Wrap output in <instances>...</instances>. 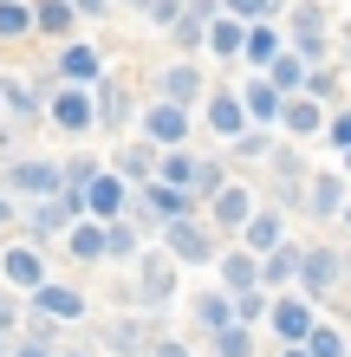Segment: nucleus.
Segmentation results:
<instances>
[{"label": "nucleus", "mask_w": 351, "mask_h": 357, "mask_svg": "<svg viewBox=\"0 0 351 357\" xmlns=\"http://www.w3.org/2000/svg\"><path fill=\"white\" fill-rule=\"evenodd\" d=\"M274 331H280L286 344H306V338H313V312H306L299 299H280L274 305Z\"/></svg>", "instance_id": "f257e3e1"}, {"label": "nucleus", "mask_w": 351, "mask_h": 357, "mask_svg": "<svg viewBox=\"0 0 351 357\" xmlns=\"http://www.w3.org/2000/svg\"><path fill=\"white\" fill-rule=\"evenodd\" d=\"M170 292H176V266L163 260V254H150V260H143V299H150V305H163Z\"/></svg>", "instance_id": "f03ea898"}, {"label": "nucleus", "mask_w": 351, "mask_h": 357, "mask_svg": "<svg viewBox=\"0 0 351 357\" xmlns=\"http://www.w3.org/2000/svg\"><path fill=\"white\" fill-rule=\"evenodd\" d=\"M39 312H52V319H78L85 299H78L72 286H39Z\"/></svg>", "instance_id": "7ed1b4c3"}, {"label": "nucleus", "mask_w": 351, "mask_h": 357, "mask_svg": "<svg viewBox=\"0 0 351 357\" xmlns=\"http://www.w3.org/2000/svg\"><path fill=\"white\" fill-rule=\"evenodd\" d=\"M170 254H176V260H209V241H202V227L176 221V227H170Z\"/></svg>", "instance_id": "20e7f679"}, {"label": "nucleus", "mask_w": 351, "mask_h": 357, "mask_svg": "<svg viewBox=\"0 0 351 357\" xmlns=\"http://www.w3.org/2000/svg\"><path fill=\"white\" fill-rule=\"evenodd\" d=\"M7 280H20V286H46V266H39V254L13 247V254H7Z\"/></svg>", "instance_id": "39448f33"}, {"label": "nucleus", "mask_w": 351, "mask_h": 357, "mask_svg": "<svg viewBox=\"0 0 351 357\" xmlns=\"http://www.w3.org/2000/svg\"><path fill=\"white\" fill-rule=\"evenodd\" d=\"M85 202H91V215H117V202H124V188L111 176H91L85 182Z\"/></svg>", "instance_id": "423d86ee"}, {"label": "nucleus", "mask_w": 351, "mask_h": 357, "mask_svg": "<svg viewBox=\"0 0 351 357\" xmlns=\"http://www.w3.org/2000/svg\"><path fill=\"white\" fill-rule=\"evenodd\" d=\"M150 137H163V143H176V137H189V117H182L176 104H163V111H150Z\"/></svg>", "instance_id": "0eeeda50"}, {"label": "nucleus", "mask_w": 351, "mask_h": 357, "mask_svg": "<svg viewBox=\"0 0 351 357\" xmlns=\"http://www.w3.org/2000/svg\"><path fill=\"white\" fill-rule=\"evenodd\" d=\"M59 123H66V130H85V123H91V98L66 91V98H59Z\"/></svg>", "instance_id": "6e6552de"}, {"label": "nucleus", "mask_w": 351, "mask_h": 357, "mask_svg": "<svg viewBox=\"0 0 351 357\" xmlns=\"http://www.w3.org/2000/svg\"><path fill=\"white\" fill-rule=\"evenodd\" d=\"M13 182H20V188H33V195H52V188H59V176L46 169V162H20Z\"/></svg>", "instance_id": "1a4fd4ad"}, {"label": "nucleus", "mask_w": 351, "mask_h": 357, "mask_svg": "<svg viewBox=\"0 0 351 357\" xmlns=\"http://www.w3.org/2000/svg\"><path fill=\"white\" fill-rule=\"evenodd\" d=\"M215 357H254V338H247V325L215 331Z\"/></svg>", "instance_id": "9d476101"}, {"label": "nucleus", "mask_w": 351, "mask_h": 357, "mask_svg": "<svg viewBox=\"0 0 351 357\" xmlns=\"http://www.w3.org/2000/svg\"><path fill=\"white\" fill-rule=\"evenodd\" d=\"M299 351H306V357H345V338H338L332 325H313V338H306Z\"/></svg>", "instance_id": "9b49d317"}, {"label": "nucleus", "mask_w": 351, "mask_h": 357, "mask_svg": "<svg viewBox=\"0 0 351 357\" xmlns=\"http://www.w3.org/2000/svg\"><path fill=\"white\" fill-rule=\"evenodd\" d=\"M195 319L209 325V331H228V325H234V305H228V299H215V292H209V299L195 305Z\"/></svg>", "instance_id": "f8f14e48"}, {"label": "nucleus", "mask_w": 351, "mask_h": 357, "mask_svg": "<svg viewBox=\"0 0 351 357\" xmlns=\"http://www.w3.org/2000/svg\"><path fill=\"white\" fill-rule=\"evenodd\" d=\"M293 33H299V52H319L325 39H319V7H299L293 13Z\"/></svg>", "instance_id": "ddd939ff"}, {"label": "nucleus", "mask_w": 351, "mask_h": 357, "mask_svg": "<svg viewBox=\"0 0 351 357\" xmlns=\"http://www.w3.org/2000/svg\"><path fill=\"white\" fill-rule=\"evenodd\" d=\"M332 280H338V254H313V260H306V286H313V292H325Z\"/></svg>", "instance_id": "4468645a"}, {"label": "nucleus", "mask_w": 351, "mask_h": 357, "mask_svg": "<svg viewBox=\"0 0 351 357\" xmlns=\"http://www.w3.org/2000/svg\"><path fill=\"white\" fill-rule=\"evenodd\" d=\"M241 46H247V59H260V66H267V59H280V46H274V33H267V26H247Z\"/></svg>", "instance_id": "2eb2a0df"}, {"label": "nucleus", "mask_w": 351, "mask_h": 357, "mask_svg": "<svg viewBox=\"0 0 351 357\" xmlns=\"http://www.w3.org/2000/svg\"><path fill=\"white\" fill-rule=\"evenodd\" d=\"M209 123H215L221 137H234V130H241V104H234V98H215V111H209Z\"/></svg>", "instance_id": "dca6fc26"}, {"label": "nucleus", "mask_w": 351, "mask_h": 357, "mask_svg": "<svg viewBox=\"0 0 351 357\" xmlns=\"http://www.w3.org/2000/svg\"><path fill=\"white\" fill-rule=\"evenodd\" d=\"M72 254H78V260H91V254H105V234H98V227H85V221H78V227H72Z\"/></svg>", "instance_id": "f3484780"}, {"label": "nucleus", "mask_w": 351, "mask_h": 357, "mask_svg": "<svg viewBox=\"0 0 351 357\" xmlns=\"http://www.w3.org/2000/svg\"><path fill=\"white\" fill-rule=\"evenodd\" d=\"M215 215L228 221V227H241V221H247V195H241V188H228V195L215 202Z\"/></svg>", "instance_id": "a211bd4d"}, {"label": "nucleus", "mask_w": 351, "mask_h": 357, "mask_svg": "<svg viewBox=\"0 0 351 357\" xmlns=\"http://www.w3.org/2000/svg\"><path fill=\"white\" fill-rule=\"evenodd\" d=\"M254 280H260V266L234 254V260H228V286H234V292H254Z\"/></svg>", "instance_id": "6ab92c4d"}, {"label": "nucleus", "mask_w": 351, "mask_h": 357, "mask_svg": "<svg viewBox=\"0 0 351 357\" xmlns=\"http://www.w3.org/2000/svg\"><path fill=\"white\" fill-rule=\"evenodd\" d=\"M39 26H46V33H66L72 26V7H66V0H46V7H39Z\"/></svg>", "instance_id": "aec40b11"}, {"label": "nucleus", "mask_w": 351, "mask_h": 357, "mask_svg": "<svg viewBox=\"0 0 351 357\" xmlns=\"http://www.w3.org/2000/svg\"><path fill=\"white\" fill-rule=\"evenodd\" d=\"M247 111L274 117V111H280V91H274V85H247Z\"/></svg>", "instance_id": "412c9836"}, {"label": "nucleus", "mask_w": 351, "mask_h": 357, "mask_svg": "<svg viewBox=\"0 0 351 357\" xmlns=\"http://www.w3.org/2000/svg\"><path fill=\"white\" fill-rule=\"evenodd\" d=\"M241 39H247V33L234 26V20H221V26L209 33V46H215V52H241Z\"/></svg>", "instance_id": "4be33fe9"}, {"label": "nucleus", "mask_w": 351, "mask_h": 357, "mask_svg": "<svg viewBox=\"0 0 351 357\" xmlns=\"http://www.w3.org/2000/svg\"><path fill=\"white\" fill-rule=\"evenodd\" d=\"M150 202L163 208V215H182V202H189V195H182V188H170V182H156V188H150Z\"/></svg>", "instance_id": "5701e85b"}, {"label": "nucleus", "mask_w": 351, "mask_h": 357, "mask_svg": "<svg viewBox=\"0 0 351 357\" xmlns=\"http://www.w3.org/2000/svg\"><path fill=\"white\" fill-rule=\"evenodd\" d=\"M299 78H306L299 59H274V91H280V85H293V91H299Z\"/></svg>", "instance_id": "b1692460"}, {"label": "nucleus", "mask_w": 351, "mask_h": 357, "mask_svg": "<svg viewBox=\"0 0 351 357\" xmlns=\"http://www.w3.org/2000/svg\"><path fill=\"white\" fill-rule=\"evenodd\" d=\"M66 72H72V78H98V59H91L85 46H72V52H66Z\"/></svg>", "instance_id": "393cba45"}, {"label": "nucleus", "mask_w": 351, "mask_h": 357, "mask_svg": "<svg viewBox=\"0 0 351 357\" xmlns=\"http://www.w3.org/2000/svg\"><path fill=\"white\" fill-rule=\"evenodd\" d=\"M247 241H254V247H274V241H280V221H267V215L247 221Z\"/></svg>", "instance_id": "a878e982"}, {"label": "nucleus", "mask_w": 351, "mask_h": 357, "mask_svg": "<svg viewBox=\"0 0 351 357\" xmlns=\"http://www.w3.org/2000/svg\"><path fill=\"white\" fill-rule=\"evenodd\" d=\"M293 266H299L293 254H274V260L260 266V280H274V286H280V280H293Z\"/></svg>", "instance_id": "bb28decb"}, {"label": "nucleus", "mask_w": 351, "mask_h": 357, "mask_svg": "<svg viewBox=\"0 0 351 357\" xmlns=\"http://www.w3.org/2000/svg\"><path fill=\"white\" fill-rule=\"evenodd\" d=\"M280 111H286V123H293V130H313V123H319L313 104H280Z\"/></svg>", "instance_id": "cd10ccee"}, {"label": "nucleus", "mask_w": 351, "mask_h": 357, "mask_svg": "<svg viewBox=\"0 0 351 357\" xmlns=\"http://www.w3.org/2000/svg\"><path fill=\"white\" fill-rule=\"evenodd\" d=\"M27 20H33V13H27V7H13V0H7V7H0V33H27Z\"/></svg>", "instance_id": "c85d7f7f"}, {"label": "nucleus", "mask_w": 351, "mask_h": 357, "mask_svg": "<svg viewBox=\"0 0 351 357\" xmlns=\"http://www.w3.org/2000/svg\"><path fill=\"white\" fill-rule=\"evenodd\" d=\"M170 91H176V98H189V91H202V78H195L189 66H176V72H170Z\"/></svg>", "instance_id": "c756f323"}, {"label": "nucleus", "mask_w": 351, "mask_h": 357, "mask_svg": "<svg viewBox=\"0 0 351 357\" xmlns=\"http://www.w3.org/2000/svg\"><path fill=\"white\" fill-rule=\"evenodd\" d=\"M105 254H137V241H130V227H111V234H105Z\"/></svg>", "instance_id": "7c9ffc66"}, {"label": "nucleus", "mask_w": 351, "mask_h": 357, "mask_svg": "<svg viewBox=\"0 0 351 357\" xmlns=\"http://www.w3.org/2000/svg\"><path fill=\"white\" fill-rule=\"evenodd\" d=\"M313 208H319V215H332V208H338V182H319L313 188Z\"/></svg>", "instance_id": "2f4dec72"}, {"label": "nucleus", "mask_w": 351, "mask_h": 357, "mask_svg": "<svg viewBox=\"0 0 351 357\" xmlns=\"http://www.w3.org/2000/svg\"><path fill=\"white\" fill-rule=\"evenodd\" d=\"M176 182H195V162H189V156H170V188H176Z\"/></svg>", "instance_id": "473e14b6"}, {"label": "nucleus", "mask_w": 351, "mask_h": 357, "mask_svg": "<svg viewBox=\"0 0 351 357\" xmlns=\"http://www.w3.org/2000/svg\"><path fill=\"white\" fill-rule=\"evenodd\" d=\"M234 13H247V20H260V13H274V0H228Z\"/></svg>", "instance_id": "72a5a7b5"}, {"label": "nucleus", "mask_w": 351, "mask_h": 357, "mask_svg": "<svg viewBox=\"0 0 351 357\" xmlns=\"http://www.w3.org/2000/svg\"><path fill=\"white\" fill-rule=\"evenodd\" d=\"M234 305H241V319H260V312H267V299H260V292H241Z\"/></svg>", "instance_id": "f704fd0d"}, {"label": "nucleus", "mask_w": 351, "mask_h": 357, "mask_svg": "<svg viewBox=\"0 0 351 357\" xmlns=\"http://www.w3.org/2000/svg\"><path fill=\"white\" fill-rule=\"evenodd\" d=\"M66 215H72V195H66V202H52V208H46V215H39V227H59V221H66Z\"/></svg>", "instance_id": "c9c22d12"}, {"label": "nucleus", "mask_w": 351, "mask_h": 357, "mask_svg": "<svg viewBox=\"0 0 351 357\" xmlns=\"http://www.w3.org/2000/svg\"><path fill=\"white\" fill-rule=\"evenodd\" d=\"M13 357H52V344H46V338H27V344H20Z\"/></svg>", "instance_id": "e433bc0d"}, {"label": "nucleus", "mask_w": 351, "mask_h": 357, "mask_svg": "<svg viewBox=\"0 0 351 357\" xmlns=\"http://www.w3.org/2000/svg\"><path fill=\"white\" fill-rule=\"evenodd\" d=\"M143 357H189V351H182V344H150Z\"/></svg>", "instance_id": "4c0bfd02"}, {"label": "nucleus", "mask_w": 351, "mask_h": 357, "mask_svg": "<svg viewBox=\"0 0 351 357\" xmlns=\"http://www.w3.org/2000/svg\"><path fill=\"white\" fill-rule=\"evenodd\" d=\"M332 137H338V143H351V111H345V117L332 123Z\"/></svg>", "instance_id": "58836bf2"}, {"label": "nucleus", "mask_w": 351, "mask_h": 357, "mask_svg": "<svg viewBox=\"0 0 351 357\" xmlns=\"http://www.w3.org/2000/svg\"><path fill=\"white\" fill-rule=\"evenodd\" d=\"M7 325H13V305H7V299H0V331H7Z\"/></svg>", "instance_id": "ea45409f"}, {"label": "nucleus", "mask_w": 351, "mask_h": 357, "mask_svg": "<svg viewBox=\"0 0 351 357\" xmlns=\"http://www.w3.org/2000/svg\"><path fill=\"white\" fill-rule=\"evenodd\" d=\"M286 357H306V351H299V344H293V351H286Z\"/></svg>", "instance_id": "a19ab883"}, {"label": "nucleus", "mask_w": 351, "mask_h": 357, "mask_svg": "<svg viewBox=\"0 0 351 357\" xmlns=\"http://www.w3.org/2000/svg\"><path fill=\"white\" fill-rule=\"evenodd\" d=\"M0 221H7V202H0Z\"/></svg>", "instance_id": "79ce46f5"}, {"label": "nucleus", "mask_w": 351, "mask_h": 357, "mask_svg": "<svg viewBox=\"0 0 351 357\" xmlns=\"http://www.w3.org/2000/svg\"><path fill=\"white\" fill-rule=\"evenodd\" d=\"M66 357H78V351H66Z\"/></svg>", "instance_id": "37998d69"}, {"label": "nucleus", "mask_w": 351, "mask_h": 357, "mask_svg": "<svg viewBox=\"0 0 351 357\" xmlns=\"http://www.w3.org/2000/svg\"><path fill=\"white\" fill-rule=\"evenodd\" d=\"M0 357H7V351H0Z\"/></svg>", "instance_id": "c03bdc74"}, {"label": "nucleus", "mask_w": 351, "mask_h": 357, "mask_svg": "<svg viewBox=\"0 0 351 357\" xmlns=\"http://www.w3.org/2000/svg\"><path fill=\"white\" fill-rule=\"evenodd\" d=\"M345 357H351V351H345Z\"/></svg>", "instance_id": "a18cd8bd"}, {"label": "nucleus", "mask_w": 351, "mask_h": 357, "mask_svg": "<svg viewBox=\"0 0 351 357\" xmlns=\"http://www.w3.org/2000/svg\"><path fill=\"white\" fill-rule=\"evenodd\" d=\"M345 221H351V215H345Z\"/></svg>", "instance_id": "49530a36"}]
</instances>
